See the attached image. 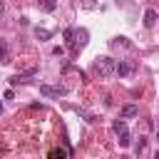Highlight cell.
Instances as JSON below:
<instances>
[{"label":"cell","instance_id":"cell-10","mask_svg":"<svg viewBox=\"0 0 159 159\" xmlns=\"http://www.w3.org/2000/svg\"><path fill=\"white\" fill-rule=\"evenodd\" d=\"M109 45H112L114 50H117V47H132V42H129L127 37H114V40H112Z\"/></svg>","mask_w":159,"mask_h":159},{"label":"cell","instance_id":"cell-7","mask_svg":"<svg viewBox=\"0 0 159 159\" xmlns=\"http://www.w3.org/2000/svg\"><path fill=\"white\" fill-rule=\"evenodd\" d=\"M35 37H37L40 42H45V40H50V37H52V30H45V27H35Z\"/></svg>","mask_w":159,"mask_h":159},{"label":"cell","instance_id":"cell-5","mask_svg":"<svg viewBox=\"0 0 159 159\" xmlns=\"http://www.w3.org/2000/svg\"><path fill=\"white\" fill-rule=\"evenodd\" d=\"M157 20H159L157 10H152V7H149V10L144 12V25H147V27H154V25H157Z\"/></svg>","mask_w":159,"mask_h":159},{"label":"cell","instance_id":"cell-11","mask_svg":"<svg viewBox=\"0 0 159 159\" xmlns=\"http://www.w3.org/2000/svg\"><path fill=\"white\" fill-rule=\"evenodd\" d=\"M75 45H80V47L87 45V30H77V42Z\"/></svg>","mask_w":159,"mask_h":159},{"label":"cell","instance_id":"cell-3","mask_svg":"<svg viewBox=\"0 0 159 159\" xmlns=\"http://www.w3.org/2000/svg\"><path fill=\"white\" fill-rule=\"evenodd\" d=\"M134 72V62H129V60H119L117 62V75L119 77H129Z\"/></svg>","mask_w":159,"mask_h":159},{"label":"cell","instance_id":"cell-9","mask_svg":"<svg viewBox=\"0 0 159 159\" xmlns=\"http://www.w3.org/2000/svg\"><path fill=\"white\" fill-rule=\"evenodd\" d=\"M62 37H65V42H67V45H72V42H77V40H75V37H77V30L67 27V30L62 32Z\"/></svg>","mask_w":159,"mask_h":159},{"label":"cell","instance_id":"cell-13","mask_svg":"<svg viewBox=\"0 0 159 159\" xmlns=\"http://www.w3.org/2000/svg\"><path fill=\"white\" fill-rule=\"evenodd\" d=\"M77 2H80L82 10H94L97 7V0H77Z\"/></svg>","mask_w":159,"mask_h":159},{"label":"cell","instance_id":"cell-6","mask_svg":"<svg viewBox=\"0 0 159 159\" xmlns=\"http://www.w3.org/2000/svg\"><path fill=\"white\" fill-rule=\"evenodd\" d=\"M37 7H40L42 12H52V10L57 7V0H37Z\"/></svg>","mask_w":159,"mask_h":159},{"label":"cell","instance_id":"cell-1","mask_svg":"<svg viewBox=\"0 0 159 159\" xmlns=\"http://www.w3.org/2000/svg\"><path fill=\"white\" fill-rule=\"evenodd\" d=\"M92 70H94V75L99 80H109L112 75H117V62L112 57H97L94 65H92Z\"/></svg>","mask_w":159,"mask_h":159},{"label":"cell","instance_id":"cell-16","mask_svg":"<svg viewBox=\"0 0 159 159\" xmlns=\"http://www.w3.org/2000/svg\"><path fill=\"white\" fill-rule=\"evenodd\" d=\"M154 159H159V149H157V152H154Z\"/></svg>","mask_w":159,"mask_h":159},{"label":"cell","instance_id":"cell-14","mask_svg":"<svg viewBox=\"0 0 159 159\" xmlns=\"http://www.w3.org/2000/svg\"><path fill=\"white\" fill-rule=\"evenodd\" d=\"M129 144H132V137L129 134H122L119 137V147H129Z\"/></svg>","mask_w":159,"mask_h":159},{"label":"cell","instance_id":"cell-12","mask_svg":"<svg viewBox=\"0 0 159 159\" xmlns=\"http://www.w3.org/2000/svg\"><path fill=\"white\" fill-rule=\"evenodd\" d=\"M50 159H67V149H52Z\"/></svg>","mask_w":159,"mask_h":159},{"label":"cell","instance_id":"cell-2","mask_svg":"<svg viewBox=\"0 0 159 159\" xmlns=\"http://www.w3.org/2000/svg\"><path fill=\"white\" fill-rule=\"evenodd\" d=\"M40 92H42L45 97H62V94H67V87H65V84H57V87L40 84Z\"/></svg>","mask_w":159,"mask_h":159},{"label":"cell","instance_id":"cell-8","mask_svg":"<svg viewBox=\"0 0 159 159\" xmlns=\"http://www.w3.org/2000/svg\"><path fill=\"white\" fill-rule=\"evenodd\" d=\"M112 129H114L119 137H122V134H129V132H127V122H124V119H117V122L112 124Z\"/></svg>","mask_w":159,"mask_h":159},{"label":"cell","instance_id":"cell-4","mask_svg":"<svg viewBox=\"0 0 159 159\" xmlns=\"http://www.w3.org/2000/svg\"><path fill=\"white\" fill-rule=\"evenodd\" d=\"M139 114V107L137 104H124L122 107V119H132V117H137Z\"/></svg>","mask_w":159,"mask_h":159},{"label":"cell","instance_id":"cell-15","mask_svg":"<svg viewBox=\"0 0 159 159\" xmlns=\"http://www.w3.org/2000/svg\"><path fill=\"white\" fill-rule=\"evenodd\" d=\"M144 147H147V139H139V144H137V152H142Z\"/></svg>","mask_w":159,"mask_h":159}]
</instances>
